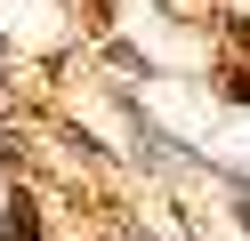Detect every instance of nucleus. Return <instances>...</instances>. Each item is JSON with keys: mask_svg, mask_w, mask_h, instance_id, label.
Here are the masks:
<instances>
[{"mask_svg": "<svg viewBox=\"0 0 250 241\" xmlns=\"http://www.w3.org/2000/svg\"><path fill=\"white\" fill-rule=\"evenodd\" d=\"M0 233H8V241H41V209L17 193V201H8V217H0Z\"/></svg>", "mask_w": 250, "mask_h": 241, "instance_id": "1", "label": "nucleus"}, {"mask_svg": "<svg viewBox=\"0 0 250 241\" xmlns=\"http://www.w3.org/2000/svg\"><path fill=\"white\" fill-rule=\"evenodd\" d=\"M234 217H242V233H250V185H242V201H234Z\"/></svg>", "mask_w": 250, "mask_h": 241, "instance_id": "2", "label": "nucleus"}]
</instances>
